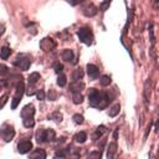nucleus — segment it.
<instances>
[{"label":"nucleus","instance_id":"14","mask_svg":"<svg viewBox=\"0 0 159 159\" xmlns=\"http://www.w3.org/2000/svg\"><path fill=\"white\" fill-rule=\"evenodd\" d=\"M30 159H46V152L44 149H36L31 153Z\"/></svg>","mask_w":159,"mask_h":159},{"label":"nucleus","instance_id":"27","mask_svg":"<svg viewBox=\"0 0 159 159\" xmlns=\"http://www.w3.org/2000/svg\"><path fill=\"white\" fill-rule=\"evenodd\" d=\"M72 101L75 104H81L83 102V96L81 93H73V96H72Z\"/></svg>","mask_w":159,"mask_h":159},{"label":"nucleus","instance_id":"4","mask_svg":"<svg viewBox=\"0 0 159 159\" xmlns=\"http://www.w3.org/2000/svg\"><path fill=\"white\" fill-rule=\"evenodd\" d=\"M101 96H102V92H100L96 88H91L90 90V93H88V100H90V104L92 107H97V104L101 100Z\"/></svg>","mask_w":159,"mask_h":159},{"label":"nucleus","instance_id":"15","mask_svg":"<svg viewBox=\"0 0 159 159\" xmlns=\"http://www.w3.org/2000/svg\"><path fill=\"white\" fill-rule=\"evenodd\" d=\"M61 57H62V60H65L66 62H71L73 60V51L70 50V49L63 50L62 54H61Z\"/></svg>","mask_w":159,"mask_h":159},{"label":"nucleus","instance_id":"23","mask_svg":"<svg viewBox=\"0 0 159 159\" xmlns=\"http://www.w3.org/2000/svg\"><path fill=\"white\" fill-rule=\"evenodd\" d=\"M67 83V78H66V75L65 73H60L59 77H57V84L60 87H65Z\"/></svg>","mask_w":159,"mask_h":159},{"label":"nucleus","instance_id":"10","mask_svg":"<svg viewBox=\"0 0 159 159\" xmlns=\"http://www.w3.org/2000/svg\"><path fill=\"white\" fill-rule=\"evenodd\" d=\"M87 73L91 80H96L100 77V70L97 66L92 65V63H90V65H87Z\"/></svg>","mask_w":159,"mask_h":159},{"label":"nucleus","instance_id":"11","mask_svg":"<svg viewBox=\"0 0 159 159\" xmlns=\"http://www.w3.org/2000/svg\"><path fill=\"white\" fill-rule=\"evenodd\" d=\"M152 87H153L152 80H147V81H145V83H144V98H145L147 103L149 102V98H151V93H152Z\"/></svg>","mask_w":159,"mask_h":159},{"label":"nucleus","instance_id":"34","mask_svg":"<svg viewBox=\"0 0 159 159\" xmlns=\"http://www.w3.org/2000/svg\"><path fill=\"white\" fill-rule=\"evenodd\" d=\"M52 118H54V121H56L57 123H60L62 121V114L60 112H55V113H52Z\"/></svg>","mask_w":159,"mask_h":159},{"label":"nucleus","instance_id":"18","mask_svg":"<svg viewBox=\"0 0 159 159\" xmlns=\"http://www.w3.org/2000/svg\"><path fill=\"white\" fill-rule=\"evenodd\" d=\"M39 80H40V73H39V72H33V73H31V75L29 76L27 82H29L30 86H33V84H35V83L39 82Z\"/></svg>","mask_w":159,"mask_h":159},{"label":"nucleus","instance_id":"12","mask_svg":"<svg viewBox=\"0 0 159 159\" xmlns=\"http://www.w3.org/2000/svg\"><path fill=\"white\" fill-rule=\"evenodd\" d=\"M104 133H107V128H106L104 126H100L98 128L94 131V133H93V135H92V139H93V141H98Z\"/></svg>","mask_w":159,"mask_h":159},{"label":"nucleus","instance_id":"36","mask_svg":"<svg viewBox=\"0 0 159 159\" xmlns=\"http://www.w3.org/2000/svg\"><path fill=\"white\" fill-rule=\"evenodd\" d=\"M9 72V68L5 65H0V75H6Z\"/></svg>","mask_w":159,"mask_h":159},{"label":"nucleus","instance_id":"30","mask_svg":"<svg viewBox=\"0 0 159 159\" xmlns=\"http://www.w3.org/2000/svg\"><path fill=\"white\" fill-rule=\"evenodd\" d=\"M102 157V152L101 151H93L90 153L88 155V159H101Z\"/></svg>","mask_w":159,"mask_h":159},{"label":"nucleus","instance_id":"24","mask_svg":"<svg viewBox=\"0 0 159 159\" xmlns=\"http://www.w3.org/2000/svg\"><path fill=\"white\" fill-rule=\"evenodd\" d=\"M119 111H121V106L118 104V103H116V104H113L112 107H111V111H110V116L111 117H116L118 113H119Z\"/></svg>","mask_w":159,"mask_h":159},{"label":"nucleus","instance_id":"7","mask_svg":"<svg viewBox=\"0 0 159 159\" xmlns=\"http://www.w3.org/2000/svg\"><path fill=\"white\" fill-rule=\"evenodd\" d=\"M31 149H33V143H31L30 141H21L17 144V151H19L20 154L29 153Z\"/></svg>","mask_w":159,"mask_h":159},{"label":"nucleus","instance_id":"17","mask_svg":"<svg viewBox=\"0 0 159 159\" xmlns=\"http://www.w3.org/2000/svg\"><path fill=\"white\" fill-rule=\"evenodd\" d=\"M10 55H11V50L8 46H3L2 50H0V57H2V60H8Z\"/></svg>","mask_w":159,"mask_h":159},{"label":"nucleus","instance_id":"32","mask_svg":"<svg viewBox=\"0 0 159 159\" xmlns=\"http://www.w3.org/2000/svg\"><path fill=\"white\" fill-rule=\"evenodd\" d=\"M57 96H59V94H57V92H56L55 90H50V91H49L47 97H49L50 101H55V100L57 98Z\"/></svg>","mask_w":159,"mask_h":159},{"label":"nucleus","instance_id":"28","mask_svg":"<svg viewBox=\"0 0 159 159\" xmlns=\"http://www.w3.org/2000/svg\"><path fill=\"white\" fill-rule=\"evenodd\" d=\"M100 82H101L102 86H110L111 84V77L107 76V75H103V76H101Z\"/></svg>","mask_w":159,"mask_h":159},{"label":"nucleus","instance_id":"8","mask_svg":"<svg viewBox=\"0 0 159 159\" xmlns=\"http://www.w3.org/2000/svg\"><path fill=\"white\" fill-rule=\"evenodd\" d=\"M34 114H35V107L33 104H26L25 107L23 108V111H21V117H23L24 119L33 118Z\"/></svg>","mask_w":159,"mask_h":159},{"label":"nucleus","instance_id":"25","mask_svg":"<svg viewBox=\"0 0 159 159\" xmlns=\"http://www.w3.org/2000/svg\"><path fill=\"white\" fill-rule=\"evenodd\" d=\"M37 142L45 143L46 142V129H40L37 132Z\"/></svg>","mask_w":159,"mask_h":159},{"label":"nucleus","instance_id":"38","mask_svg":"<svg viewBox=\"0 0 159 159\" xmlns=\"http://www.w3.org/2000/svg\"><path fill=\"white\" fill-rule=\"evenodd\" d=\"M5 33V25H3V24H0V37L3 36V34Z\"/></svg>","mask_w":159,"mask_h":159},{"label":"nucleus","instance_id":"29","mask_svg":"<svg viewBox=\"0 0 159 159\" xmlns=\"http://www.w3.org/2000/svg\"><path fill=\"white\" fill-rule=\"evenodd\" d=\"M23 124L26 127V128H33L35 126V119L34 118H26L23 121Z\"/></svg>","mask_w":159,"mask_h":159},{"label":"nucleus","instance_id":"2","mask_svg":"<svg viewBox=\"0 0 159 159\" xmlns=\"http://www.w3.org/2000/svg\"><path fill=\"white\" fill-rule=\"evenodd\" d=\"M78 37L81 40V42H83L84 45L90 46L92 44V40H93V35H92V31L88 27H82L78 31Z\"/></svg>","mask_w":159,"mask_h":159},{"label":"nucleus","instance_id":"26","mask_svg":"<svg viewBox=\"0 0 159 159\" xmlns=\"http://www.w3.org/2000/svg\"><path fill=\"white\" fill-rule=\"evenodd\" d=\"M56 138V133L54 129H50L47 128L46 129V142H51V141H55Z\"/></svg>","mask_w":159,"mask_h":159},{"label":"nucleus","instance_id":"6","mask_svg":"<svg viewBox=\"0 0 159 159\" xmlns=\"http://www.w3.org/2000/svg\"><path fill=\"white\" fill-rule=\"evenodd\" d=\"M55 46H56L55 41L52 39H50V37H45V39H42L40 41V47H41V50H44V51H51Z\"/></svg>","mask_w":159,"mask_h":159},{"label":"nucleus","instance_id":"21","mask_svg":"<svg viewBox=\"0 0 159 159\" xmlns=\"http://www.w3.org/2000/svg\"><path fill=\"white\" fill-rule=\"evenodd\" d=\"M82 78H83V71L81 68H77V70H75V71L72 72V80L75 81V82L81 81Z\"/></svg>","mask_w":159,"mask_h":159},{"label":"nucleus","instance_id":"9","mask_svg":"<svg viewBox=\"0 0 159 159\" xmlns=\"http://www.w3.org/2000/svg\"><path fill=\"white\" fill-rule=\"evenodd\" d=\"M111 102V97L108 96V93H106V92H102V96H101V100L97 104V107L98 110H104L106 107H108V104Z\"/></svg>","mask_w":159,"mask_h":159},{"label":"nucleus","instance_id":"16","mask_svg":"<svg viewBox=\"0 0 159 159\" xmlns=\"http://www.w3.org/2000/svg\"><path fill=\"white\" fill-rule=\"evenodd\" d=\"M83 88H84V84H83L81 81H77V82L73 81V83L70 86V90H71L72 92H75V93H80V91L83 90Z\"/></svg>","mask_w":159,"mask_h":159},{"label":"nucleus","instance_id":"20","mask_svg":"<svg viewBox=\"0 0 159 159\" xmlns=\"http://www.w3.org/2000/svg\"><path fill=\"white\" fill-rule=\"evenodd\" d=\"M116 149H117V144H116L114 142H112V143L108 145V151H107V159H113L114 153H116Z\"/></svg>","mask_w":159,"mask_h":159},{"label":"nucleus","instance_id":"31","mask_svg":"<svg viewBox=\"0 0 159 159\" xmlns=\"http://www.w3.org/2000/svg\"><path fill=\"white\" fill-rule=\"evenodd\" d=\"M72 119H73V122L77 123V124H82V123L84 122V118H83L82 114H73Z\"/></svg>","mask_w":159,"mask_h":159},{"label":"nucleus","instance_id":"13","mask_svg":"<svg viewBox=\"0 0 159 159\" xmlns=\"http://www.w3.org/2000/svg\"><path fill=\"white\" fill-rule=\"evenodd\" d=\"M83 14L86 15V16H90V17L91 16H94V15L97 14V8L94 6L93 4H88L86 8L83 9Z\"/></svg>","mask_w":159,"mask_h":159},{"label":"nucleus","instance_id":"5","mask_svg":"<svg viewBox=\"0 0 159 159\" xmlns=\"http://www.w3.org/2000/svg\"><path fill=\"white\" fill-rule=\"evenodd\" d=\"M0 135H3V138H4L5 142H10L14 138V135H15V129L13 128V127L6 126L5 128L0 132Z\"/></svg>","mask_w":159,"mask_h":159},{"label":"nucleus","instance_id":"19","mask_svg":"<svg viewBox=\"0 0 159 159\" xmlns=\"http://www.w3.org/2000/svg\"><path fill=\"white\" fill-rule=\"evenodd\" d=\"M67 154H68V152H67V149H65V148H63V149H57L55 152L54 159H66Z\"/></svg>","mask_w":159,"mask_h":159},{"label":"nucleus","instance_id":"1","mask_svg":"<svg viewBox=\"0 0 159 159\" xmlns=\"http://www.w3.org/2000/svg\"><path fill=\"white\" fill-rule=\"evenodd\" d=\"M25 92V84L24 82H19L17 83V86H16V91H15V96L13 98V102H11V110H15L20 101H21V97H23V94Z\"/></svg>","mask_w":159,"mask_h":159},{"label":"nucleus","instance_id":"37","mask_svg":"<svg viewBox=\"0 0 159 159\" xmlns=\"http://www.w3.org/2000/svg\"><path fill=\"white\" fill-rule=\"evenodd\" d=\"M81 2H82V0H67V3H68L70 5H73V6H75V5H78Z\"/></svg>","mask_w":159,"mask_h":159},{"label":"nucleus","instance_id":"22","mask_svg":"<svg viewBox=\"0 0 159 159\" xmlns=\"http://www.w3.org/2000/svg\"><path fill=\"white\" fill-rule=\"evenodd\" d=\"M87 139V134L84 133V132H78L76 135H75V141L77 143H84Z\"/></svg>","mask_w":159,"mask_h":159},{"label":"nucleus","instance_id":"39","mask_svg":"<svg viewBox=\"0 0 159 159\" xmlns=\"http://www.w3.org/2000/svg\"><path fill=\"white\" fill-rule=\"evenodd\" d=\"M158 128H159V118H158V121L155 123V131H158Z\"/></svg>","mask_w":159,"mask_h":159},{"label":"nucleus","instance_id":"33","mask_svg":"<svg viewBox=\"0 0 159 159\" xmlns=\"http://www.w3.org/2000/svg\"><path fill=\"white\" fill-rule=\"evenodd\" d=\"M36 97H37L39 101H44L45 97H46L45 91H44V90H37V91H36Z\"/></svg>","mask_w":159,"mask_h":159},{"label":"nucleus","instance_id":"35","mask_svg":"<svg viewBox=\"0 0 159 159\" xmlns=\"http://www.w3.org/2000/svg\"><path fill=\"white\" fill-rule=\"evenodd\" d=\"M54 68H55V72L56 73H59V75H60V73H62V70H63V66L61 65V63H55V66H54Z\"/></svg>","mask_w":159,"mask_h":159},{"label":"nucleus","instance_id":"3","mask_svg":"<svg viewBox=\"0 0 159 159\" xmlns=\"http://www.w3.org/2000/svg\"><path fill=\"white\" fill-rule=\"evenodd\" d=\"M13 63H14L15 67H17V68H20V70H23V71H26V70H29V67H30V65H31V61H30V59H29L27 56H25V55H19L17 59H16Z\"/></svg>","mask_w":159,"mask_h":159}]
</instances>
